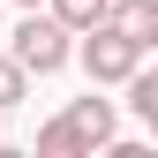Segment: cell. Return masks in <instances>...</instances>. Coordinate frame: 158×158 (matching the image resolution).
I'll return each instance as SVG.
<instances>
[{"mask_svg":"<svg viewBox=\"0 0 158 158\" xmlns=\"http://www.w3.org/2000/svg\"><path fill=\"white\" fill-rule=\"evenodd\" d=\"M8 53H15V68H23V75H60L68 53H75V30L53 23L45 8H23V23L8 30Z\"/></svg>","mask_w":158,"mask_h":158,"instance_id":"1","label":"cell"},{"mask_svg":"<svg viewBox=\"0 0 158 158\" xmlns=\"http://www.w3.org/2000/svg\"><path fill=\"white\" fill-rule=\"evenodd\" d=\"M75 38H83V45H75L68 60H83L90 90H106V83H121V75L143 68V45H135V38H121L113 23H90V30H75Z\"/></svg>","mask_w":158,"mask_h":158,"instance_id":"2","label":"cell"},{"mask_svg":"<svg viewBox=\"0 0 158 158\" xmlns=\"http://www.w3.org/2000/svg\"><path fill=\"white\" fill-rule=\"evenodd\" d=\"M60 121L75 128V143H83V151H98V143H113V135H121V113H113V98H68V113H60Z\"/></svg>","mask_w":158,"mask_h":158,"instance_id":"3","label":"cell"},{"mask_svg":"<svg viewBox=\"0 0 158 158\" xmlns=\"http://www.w3.org/2000/svg\"><path fill=\"white\" fill-rule=\"evenodd\" d=\"M106 23L151 53V45H158V0H106Z\"/></svg>","mask_w":158,"mask_h":158,"instance_id":"4","label":"cell"},{"mask_svg":"<svg viewBox=\"0 0 158 158\" xmlns=\"http://www.w3.org/2000/svg\"><path fill=\"white\" fill-rule=\"evenodd\" d=\"M45 15L68 30H90V23H106V0H45Z\"/></svg>","mask_w":158,"mask_h":158,"instance_id":"5","label":"cell"},{"mask_svg":"<svg viewBox=\"0 0 158 158\" xmlns=\"http://www.w3.org/2000/svg\"><path fill=\"white\" fill-rule=\"evenodd\" d=\"M128 83V106H135V121H158V75L151 68H135V75H121Z\"/></svg>","mask_w":158,"mask_h":158,"instance_id":"6","label":"cell"},{"mask_svg":"<svg viewBox=\"0 0 158 158\" xmlns=\"http://www.w3.org/2000/svg\"><path fill=\"white\" fill-rule=\"evenodd\" d=\"M38 158H83L75 128H68V121H45V128H38Z\"/></svg>","mask_w":158,"mask_h":158,"instance_id":"7","label":"cell"},{"mask_svg":"<svg viewBox=\"0 0 158 158\" xmlns=\"http://www.w3.org/2000/svg\"><path fill=\"white\" fill-rule=\"evenodd\" d=\"M23 98H30V75L15 68V53H0V113H8V106H23Z\"/></svg>","mask_w":158,"mask_h":158,"instance_id":"8","label":"cell"},{"mask_svg":"<svg viewBox=\"0 0 158 158\" xmlns=\"http://www.w3.org/2000/svg\"><path fill=\"white\" fill-rule=\"evenodd\" d=\"M15 8H45V0H15Z\"/></svg>","mask_w":158,"mask_h":158,"instance_id":"9","label":"cell"}]
</instances>
